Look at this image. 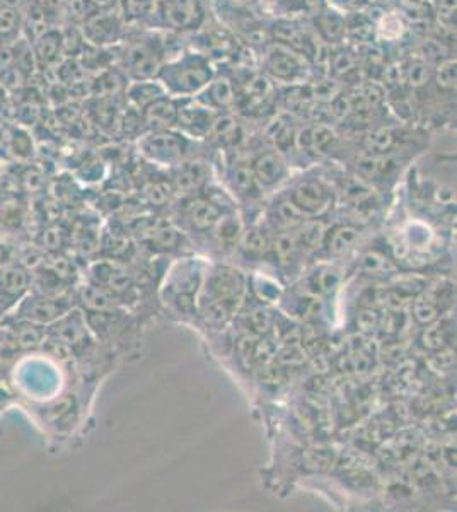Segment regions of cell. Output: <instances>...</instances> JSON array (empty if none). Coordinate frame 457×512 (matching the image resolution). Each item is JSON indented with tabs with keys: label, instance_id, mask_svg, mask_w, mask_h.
Returning <instances> with one entry per match:
<instances>
[{
	"label": "cell",
	"instance_id": "6f0895ef",
	"mask_svg": "<svg viewBox=\"0 0 457 512\" xmlns=\"http://www.w3.org/2000/svg\"><path fill=\"white\" fill-rule=\"evenodd\" d=\"M277 2H284V0H277Z\"/></svg>",
	"mask_w": 457,
	"mask_h": 512
},
{
	"label": "cell",
	"instance_id": "7bdbcfd3",
	"mask_svg": "<svg viewBox=\"0 0 457 512\" xmlns=\"http://www.w3.org/2000/svg\"><path fill=\"white\" fill-rule=\"evenodd\" d=\"M379 318L381 316H379L376 309L364 308L357 315V328L362 333L376 332L377 326H379Z\"/></svg>",
	"mask_w": 457,
	"mask_h": 512
},
{
	"label": "cell",
	"instance_id": "44dd1931",
	"mask_svg": "<svg viewBox=\"0 0 457 512\" xmlns=\"http://www.w3.org/2000/svg\"><path fill=\"white\" fill-rule=\"evenodd\" d=\"M82 303L96 313H108L115 309V296L103 286H87L81 292Z\"/></svg>",
	"mask_w": 457,
	"mask_h": 512
},
{
	"label": "cell",
	"instance_id": "60d3db41",
	"mask_svg": "<svg viewBox=\"0 0 457 512\" xmlns=\"http://www.w3.org/2000/svg\"><path fill=\"white\" fill-rule=\"evenodd\" d=\"M275 357H277V349H275V345H273L272 342H268V340H256L255 354H253L255 366H270V364L277 361Z\"/></svg>",
	"mask_w": 457,
	"mask_h": 512
},
{
	"label": "cell",
	"instance_id": "6da1fadb",
	"mask_svg": "<svg viewBox=\"0 0 457 512\" xmlns=\"http://www.w3.org/2000/svg\"><path fill=\"white\" fill-rule=\"evenodd\" d=\"M215 65L198 50H185L162 65L157 81L173 98H195L214 79Z\"/></svg>",
	"mask_w": 457,
	"mask_h": 512
},
{
	"label": "cell",
	"instance_id": "f6af8a7d",
	"mask_svg": "<svg viewBox=\"0 0 457 512\" xmlns=\"http://www.w3.org/2000/svg\"><path fill=\"white\" fill-rule=\"evenodd\" d=\"M255 345V337L241 338V342L238 344L239 359H241V362H243L246 367H255V361H253Z\"/></svg>",
	"mask_w": 457,
	"mask_h": 512
},
{
	"label": "cell",
	"instance_id": "ab89813d",
	"mask_svg": "<svg viewBox=\"0 0 457 512\" xmlns=\"http://www.w3.org/2000/svg\"><path fill=\"white\" fill-rule=\"evenodd\" d=\"M272 323L273 318L268 309L258 308L249 313L248 326L251 328V332L256 333V335L267 333L272 328Z\"/></svg>",
	"mask_w": 457,
	"mask_h": 512
},
{
	"label": "cell",
	"instance_id": "d4e9b609",
	"mask_svg": "<svg viewBox=\"0 0 457 512\" xmlns=\"http://www.w3.org/2000/svg\"><path fill=\"white\" fill-rule=\"evenodd\" d=\"M340 187H342L343 197L347 198L348 202H352V204L362 205L371 200V185L364 178H360L359 175L347 176Z\"/></svg>",
	"mask_w": 457,
	"mask_h": 512
},
{
	"label": "cell",
	"instance_id": "db71d44e",
	"mask_svg": "<svg viewBox=\"0 0 457 512\" xmlns=\"http://www.w3.org/2000/svg\"><path fill=\"white\" fill-rule=\"evenodd\" d=\"M93 2V6L99 11H111L113 7L118 4V2H122V0H91Z\"/></svg>",
	"mask_w": 457,
	"mask_h": 512
},
{
	"label": "cell",
	"instance_id": "11a10c76",
	"mask_svg": "<svg viewBox=\"0 0 457 512\" xmlns=\"http://www.w3.org/2000/svg\"><path fill=\"white\" fill-rule=\"evenodd\" d=\"M24 0H0V9L9 7V9H21Z\"/></svg>",
	"mask_w": 457,
	"mask_h": 512
},
{
	"label": "cell",
	"instance_id": "f907efd6",
	"mask_svg": "<svg viewBox=\"0 0 457 512\" xmlns=\"http://www.w3.org/2000/svg\"><path fill=\"white\" fill-rule=\"evenodd\" d=\"M45 243L52 250H57L58 246L62 245V234H60L57 227L48 229L47 233H45Z\"/></svg>",
	"mask_w": 457,
	"mask_h": 512
},
{
	"label": "cell",
	"instance_id": "cb8c5ba5",
	"mask_svg": "<svg viewBox=\"0 0 457 512\" xmlns=\"http://www.w3.org/2000/svg\"><path fill=\"white\" fill-rule=\"evenodd\" d=\"M273 217H275L278 226L285 229V231L301 226L307 219L306 214L292 200H284V202L277 204V207L273 209Z\"/></svg>",
	"mask_w": 457,
	"mask_h": 512
},
{
	"label": "cell",
	"instance_id": "ac0fdd59",
	"mask_svg": "<svg viewBox=\"0 0 457 512\" xmlns=\"http://www.w3.org/2000/svg\"><path fill=\"white\" fill-rule=\"evenodd\" d=\"M166 91L162 88L157 79H149V81H134V84L128 89V99L137 110H144L147 106L154 103L161 96H166Z\"/></svg>",
	"mask_w": 457,
	"mask_h": 512
},
{
	"label": "cell",
	"instance_id": "f35d334b",
	"mask_svg": "<svg viewBox=\"0 0 457 512\" xmlns=\"http://www.w3.org/2000/svg\"><path fill=\"white\" fill-rule=\"evenodd\" d=\"M203 313H205V318H207V321H210V323H214V325H224V323L229 320L232 311L227 308L226 304L215 301V299L210 297L209 303L203 306Z\"/></svg>",
	"mask_w": 457,
	"mask_h": 512
},
{
	"label": "cell",
	"instance_id": "ba28073f",
	"mask_svg": "<svg viewBox=\"0 0 457 512\" xmlns=\"http://www.w3.org/2000/svg\"><path fill=\"white\" fill-rule=\"evenodd\" d=\"M82 33L89 43L98 47L115 45L122 40V19L111 11H96L82 23Z\"/></svg>",
	"mask_w": 457,
	"mask_h": 512
},
{
	"label": "cell",
	"instance_id": "ffe728a7",
	"mask_svg": "<svg viewBox=\"0 0 457 512\" xmlns=\"http://www.w3.org/2000/svg\"><path fill=\"white\" fill-rule=\"evenodd\" d=\"M396 142V135H394L391 128H377L372 130L369 134L365 135L362 140V147H364L365 154H372V156H384L389 154Z\"/></svg>",
	"mask_w": 457,
	"mask_h": 512
},
{
	"label": "cell",
	"instance_id": "4fadbf2b",
	"mask_svg": "<svg viewBox=\"0 0 457 512\" xmlns=\"http://www.w3.org/2000/svg\"><path fill=\"white\" fill-rule=\"evenodd\" d=\"M142 120L149 130H169L176 127L178 120V98L161 96L142 110Z\"/></svg>",
	"mask_w": 457,
	"mask_h": 512
},
{
	"label": "cell",
	"instance_id": "f1b7e54d",
	"mask_svg": "<svg viewBox=\"0 0 457 512\" xmlns=\"http://www.w3.org/2000/svg\"><path fill=\"white\" fill-rule=\"evenodd\" d=\"M23 23L24 16L21 14V9L2 7L0 9V40L18 35L19 31L23 30Z\"/></svg>",
	"mask_w": 457,
	"mask_h": 512
},
{
	"label": "cell",
	"instance_id": "bcb514c9",
	"mask_svg": "<svg viewBox=\"0 0 457 512\" xmlns=\"http://www.w3.org/2000/svg\"><path fill=\"white\" fill-rule=\"evenodd\" d=\"M261 381L265 384H272V386H280L284 383V371L282 366H270L261 367Z\"/></svg>",
	"mask_w": 457,
	"mask_h": 512
},
{
	"label": "cell",
	"instance_id": "8d00e7d4",
	"mask_svg": "<svg viewBox=\"0 0 457 512\" xmlns=\"http://www.w3.org/2000/svg\"><path fill=\"white\" fill-rule=\"evenodd\" d=\"M330 67L336 77L347 76L357 67V57H355V53L348 52V50L347 52L340 50L335 53L333 59H330Z\"/></svg>",
	"mask_w": 457,
	"mask_h": 512
},
{
	"label": "cell",
	"instance_id": "74e56055",
	"mask_svg": "<svg viewBox=\"0 0 457 512\" xmlns=\"http://www.w3.org/2000/svg\"><path fill=\"white\" fill-rule=\"evenodd\" d=\"M278 364L285 367H297L306 361V350L301 345H285L284 349L277 352Z\"/></svg>",
	"mask_w": 457,
	"mask_h": 512
},
{
	"label": "cell",
	"instance_id": "8fae6325",
	"mask_svg": "<svg viewBox=\"0 0 457 512\" xmlns=\"http://www.w3.org/2000/svg\"><path fill=\"white\" fill-rule=\"evenodd\" d=\"M202 105L209 106L212 110L222 111L231 110L236 105V84L232 76L227 74H215L214 79L207 84V88L202 93L195 96Z\"/></svg>",
	"mask_w": 457,
	"mask_h": 512
},
{
	"label": "cell",
	"instance_id": "681fc988",
	"mask_svg": "<svg viewBox=\"0 0 457 512\" xmlns=\"http://www.w3.org/2000/svg\"><path fill=\"white\" fill-rule=\"evenodd\" d=\"M405 354V350L401 347L400 344H388L382 350V355H384V359H388L391 362H400L401 355Z\"/></svg>",
	"mask_w": 457,
	"mask_h": 512
},
{
	"label": "cell",
	"instance_id": "f546056e",
	"mask_svg": "<svg viewBox=\"0 0 457 512\" xmlns=\"http://www.w3.org/2000/svg\"><path fill=\"white\" fill-rule=\"evenodd\" d=\"M324 238H326V231H324L323 224L321 222H309V224L302 227L301 234L297 236V243H299V248L313 251L318 250L319 246L323 245Z\"/></svg>",
	"mask_w": 457,
	"mask_h": 512
},
{
	"label": "cell",
	"instance_id": "b9f144b4",
	"mask_svg": "<svg viewBox=\"0 0 457 512\" xmlns=\"http://www.w3.org/2000/svg\"><path fill=\"white\" fill-rule=\"evenodd\" d=\"M389 268H391V265H389L388 260L384 256L377 255V253H367L362 258V270L365 274H384V272H388Z\"/></svg>",
	"mask_w": 457,
	"mask_h": 512
},
{
	"label": "cell",
	"instance_id": "5b68a950",
	"mask_svg": "<svg viewBox=\"0 0 457 512\" xmlns=\"http://www.w3.org/2000/svg\"><path fill=\"white\" fill-rule=\"evenodd\" d=\"M69 309L70 303L65 297L35 294V296L23 297V301L19 304L18 318L35 325H52Z\"/></svg>",
	"mask_w": 457,
	"mask_h": 512
},
{
	"label": "cell",
	"instance_id": "4dcf8cb0",
	"mask_svg": "<svg viewBox=\"0 0 457 512\" xmlns=\"http://www.w3.org/2000/svg\"><path fill=\"white\" fill-rule=\"evenodd\" d=\"M304 461H306V466L309 470H313V472H326L335 463V454H333L330 448L319 446V448L309 449L306 456H304Z\"/></svg>",
	"mask_w": 457,
	"mask_h": 512
},
{
	"label": "cell",
	"instance_id": "83f0119b",
	"mask_svg": "<svg viewBox=\"0 0 457 512\" xmlns=\"http://www.w3.org/2000/svg\"><path fill=\"white\" fill-rule=\"evenodd\" d=\"M297 250H299L297 236H292L290 233L278 234L275 243H273V251H275V255H277L278 262L285 265V267L294 263Z\"/></svg>",
	"mask_w": 457,
	"mask_h": 512
},
{
	"label": "cell",
	"instance_id": "9f6ffc18",
	"mask_svg": "<svg viewBox=\"0 0 457 512\" xmlns=\"http://www.w3.org/2000/svg\"><path fill=\"white\" fill-rule=\"evenodd\" d=\"M7 248L4 245H0V265H4L7 262Z\"/></svg>",
	"mask_w": 457,
	"mask_h": 512
},
{
	"label": "cell",
	"instance_id": "9c48e42d",
	"mask_svg": "<svg viewBox=\"0 0 457 512\" xmlns=\"http://www.w3.org/2000/svg\"><path fill=\"white\" fill-rule=\"evenodd\" d=\"M210 297L226 304L227 308H238L244 296V279L241 272L232 268H217L209 284Z\"/></svg>",
	"mask_w": 457,
	"mask_h": 512
},
{
	"label": "cell",
	"instance_id": "1f68e13d",
	"mask_svg": "<svg viewBox=\"0 0 457 512\" xmlns=\"http://www.w3.org/2000/svg\"><path fill=\"white\" fill-rule=\"evenodd\" d=\"M340 280V274L335 268L323 267L314 274L313 286L319 294H333L340 286Z\"/></svg>",
	"mask_w": 457,
	"mask_h": 512
},
{
	"label": "cell",
	"instance_id": "52a82bcc",
	"mask_svg": "<svg viewBox=\"0 0 457 512\" xmlns=\"http://www.w3.org/2000/svg\"><path fill=\"white\" fill-rule=\"evenodd\" d=\"M219 111L202 105L195 98L178 99L176 125L190 137H207Z\"/></svg>",
	"mask_w": 457,
	"mask_h": 512
},
{
	"label": "cell",
	"instance_id": "603a6c76",
	"mask_svg": "<svg viewBox=\"0 0 457 512\" xmlns=\"http://www.w3.org/2000/svg\"><path fill=\"white\" fill-rule=\"evenodd\" d=\"M205 176H207V169L202 163H185L174 178V183L180 192H193L200 188L205 181Z\"/></svg>",
	"mask_w": 457,
	"mask_h": 512
},
{
	"label": "cell",
	"instance_id": "7dc6e473",
	"mask_svg": "<svg viewBox=\"0 0 457 512\" xmlns=\"http://www.w3.org/2000/svg\"><path fill=\"white\" fill-rule=\"evenodd\" d=\"M176 233H174L173 229H169V227H162V229H156L154 233H152V241L157 243V245L162 246V248H171V246L176 243Z\"/></svg>",
	"mask_w": 457,
	"mask_h": 512
},
{
	"label": "cell",
	"instance_id": "2e32d148",
	"mask_svg": "<svg viewBox=\"0 0 457 512\" xmlns=\"http://www.w3.org/2000/svg\"><path fill=\"white\" fill-rule=\"evenodd\" d=\"M188 219H190L193 227H197L200 231H207L212 227L217 226L220 219L219 205L212 202V200H205V198H197L188 205Z\"/></svg>",
	"mask_w": 457,
	"mask_h": 512
},
{
	"label": "cell",
	"instance_id": "c3c4849f",
	"mask_svg": "<svg viewBox=\"0 0 457 512\" xmlns=\"http://www.w3.org/2000/svg\"><path fill=\"white\" fill-rule=\"evenodd\" d=\"M423 291V282L420 279H405L398 284V291L401 296H417Z\"/></svg>",
	"mask_w": 457,
	"mask_h": 512
},
{
	"label": "cell",
	"instance_id": "836d02e7",
	"mask_svg": "<svg viewBox=\"0 0 457 512\" xmlns=\"http://www.w3.org/2000/svg\"><path fill=\"white\" fill-rule=\"evenodd\" d=\"M447 340V328L442 323H430L429 328H425L422 333V345L425 349L440 350L444 349Z\"/></svg>",
	"mask_w": 457,
	"mask_h": 512
},
{
	"label": "cell",
	"instance_id": "7a4b0ae2",
	"mask_svg": "<svg viewBox=\"0 0 457 512\" xmlns=\"http://www.w3.org/2000/svg\"><path fill=\"white\" fill-rule=\"evenodd\" d=\"M166 41L157 35H139L127 43L123 50L122 64L125 74L132 81L156 79L164 62L169 59Z\"/></svg>",
	"mask_w": 457,
	"mask_h": 512
},
{
	"label": "cell",
	"instance_id": "d6a6232c",
	"mask_svg": "<svg viewBox=\"0 0 457 512\" xmlns=\"http://www.w3.org/2000/svg\"><path fill=\"white\" fill-rule=\"evenodd\" d=\"M241 245H243V250L246 251L248 255H263V253L270 248V239H268L265 231L253 229V231L244 234Z\"/></svg>",
	"mask_w": 457,
	"mask_h": 512
},
{
	"label": "cell",
	"instance_id": "e0dca14e",
	"mask_svg": "<svg viewBox=\"0 0 457 512\" xmlns=\"http://www.w3.org/2000/svg\"><path fill=\"white\" fill-rule=\"evenodd\" d=\"M64 47V38L58 31L47 30L43 35L38 36L33 45L36 64H53L57 62L58 55Z\"/></svg>",
	"mask_w": 457,
	"mask_h": 512
},
{
	"label": "cell",
	"instance_id": "9a60e30c",
	"mask_svg": "<svg viewBox=\"0 0 457 512\" xmlns=\"http://www.w3.org/2000/svg\"><path fill=\"white\" fill-rule=\"evenodd\" d=\"M313 26L316 36L324 43L338 45L347 38V23L342 12L336 11L333 7H324L323 11L313 16Z\"/></svg>",
	"mask_w": 457,
	"mask_h": 512
},
{
	"label": "cell",
	"instance_id": "7c38bea8",
	"mask_svg": "<svg viewBox=\"0 0 457 512\" xmlns=\"http://www.w3.org/2000/svg\"><path fill=\"white\" fill-rule=\"evenodd\" d=\"M31 277L21 265L4 263L0 265V304H14L21 301L28 292Z\"/></svg>",
	"mask_w": 457,
	"mask_h": 512
},
{
	"label": "cell",
	"instance_id": "ee69618b",
	"mask_svg": "<svg viewBox=\"0 0 457 512\" xmlns=\"http://www.w3.org/2000/svg\"><path fill=\"white\" fill-rule=\"evenodd\" d=\"M377 328H381V332L384 333V335H394V333L400 332V311H388V315L379 318V326H377Z\"/></svg>",
	"mask_w": 457,
	"mask_h": 512
},
{
	"label": "cell",
	"instance_id": "f5cc1de1",
	"mask_svg": "<svg viewBox=\"0 0 457 512\" xmlns=\"http://www.w3.org/2000/svg\"><path fill=\"white\" fill-rule=\"evenodd\" d=\"M432 362H435L439 369H449V367H452V364H454V357H452L449 352H442V354L435 355L434 361Z\"/></svg>",
	"mask_w": 457,
	"mask_h": 512
},
{
	"label": "cell",
	"instance_id": "8992f818",
	"mask_svg": "<svg viewBox=\"0 0 457 512\" xmlns=\"http://www.w3.org/2000/svg\"><path fill=\"white\" fill-rule=\"evenodd\" d=\"M188 139L183 134H174L171 130H154L142 140L145 156L159 163H176L185 158L188 151Z\"/></svg>",
	"mask_w": 457,
	"mask_h": 512
},
{
	"label": "cell",
	"instance_id": "e575fe53",
	"mask_svg": "<svg viewBox=\"0 0 457 512\" xmlns=\"http://www.w3.org/2000/svg\"><path fill=\"white\" fill-rule=\"evenodd\" d=\"M413 315L417 318L418 323L430 325V323H434L437 320L439 308H437V304L430 297H420V299L415 301V306H413Z\"/></svg>",
	"mask_w": 457,
	"mask_h": 512
},
{
	"label": "cell",
	"instance_id": "277c9868",
	"mask_svg": "<svg viewBox=\"0 0 457 512\" xmlns=\"http://www.w3.org/2000/svg\"><path fill=\"white\" fill-rule=\"evenodd\" d=\"M207 19L203 0H159L152 30L188 33L202 28Z\"/></svg>",
	"mask_w": 457,
	"mask_h": 512
},
{
	"label": "cell",
	"instance_id": "d590c367",
	"mask_svg": "<svg viewBox=\"0 0 457 512\" xmlns=\"http://www.w3.org/2000/svg\"><path fill=\"white\" fill-rule=\"evenodd\" d=\"M219 229H217V236H219L220 245L231 246L238 241L239 234H241V226H239L238 219L234 217H220Z\"/></svg>",
	"mask_w": 457,
	"mask_h": 512
},
{
	"label": "cell",
	"instance_id": "7402d4cb",
	"mask_svg": "<svg viewBox=\"0 0 457 512\" xmlns=\"http://www.w3.org/2000/svg\"><path fill=\"white\" fill-rule=\"evenodd\" d=\"M45 326L35 325L29 321L21 320L19 326L14 330V342L16 347L23 350L36 349L45 342Z\"/></svg>",
	"mask_w": 457,
	"mask_h": 512
},
{
	"label": "cell",
	"instance_id": "484cf974",
	"mask_svg": "<svg viewBox=\"0 0 457 512\" xmlns=\"http://www.w3.org/2000/svg\"><path fill=\"white\" fill-rule=\"evenodd\" d=\"M357 234L359 233H357L355 227H335V229L324 238V243L328 246L330 253H333V255H342V253H345V251L355 243Z\"/></svg>",
	"mask_w": 457,
	"mask_h": 512
},
{
	"label": "cell",
	"instance_id": "30bf717a",
	"mask_svg": "<svg viewBox=\"0 0 457 512\" xmlns=\"http://www.w3.org/2000/svg\"><path fill=\"white\" fill-rule=\"evenodd\" d=\"M290 200L306 214L313 216L323 212L331 202V192L321 181L307 180L299 183L290 195Z\"/></svg>",
	"mask_w": 457,
	"mask_h": 512
},
{
	"label": "cell",
	"instance_id": "d6986e66",
	"mask_svg": "<svg viewBox=\"0 0 457 512\" xmlns=\"http://www.w3.org/2000/svg\"><path fill=\"white\" fill-rule=\"evenodd\" d=\"M355 168H357V175L364 178L365 181L377 180V178L388 175L393 168V159L389 158L388 154H384V156L364 154L357 159Z\"/></svg>",
	"mask_w": 457,
	"mask_h": 512
},
{
	"label": "cell",
	"instance_id": "5bb4252c",
	"mask_svg": "<svg viewBox=\"0 0 457 512\" xmlns=\"http://www.w3.org/2000/svg\"><path fill=\"white\" fill-rule=\"evenodd\" d=\"M249 166L261 187H273L278 181L284 180L285 163L277 149L261 151Z\"/></svg>",
	"mask_w": 457,
	"mask_h": 512
},
{
	"label": "cell",
	"instance_id": "3957f363",
	"mask_svg": "<svg viewBox=\"0 0 457 512\" xmlns=\"http://www.w3.org/2000/svg\"><path fill=\"white\" fill-rule=\"evenodd\" d=\"M263 72L267 74L272 81L282 82V84H301L306 81L309 72H311V62L296 52L294 48L277 43V41H268L263 47Z\"/></svg>",
	"mask_w": 457,
	"mask_h": 512
},
{
	"label": "cell",
	"instance_id": "4316f807",
	"mask_svg": "<svg viewBox=\"0 0 457 512\" xmlns=\"http://www.w3.org/2000/svg\"><path fill=\"white\" fill-rule=\"evenodd\" d=\"M232 187L236 188L241 195H255L258 192V181L253 175V169L246 163H238L232 169Z\"/></svg>",
	"mask_w": 457,
	"mask_h": 512
},
{
	"label": "cell",
	"instance_id": "816d5d0a",
	"mask_svg": "<svg viewBox=\"0 0 457 512\" xmlns=\"http://www.w3.org/2000/svg\"><path fill=\"white\" fill-rule=\"evenodd\" d=\"M147 195H149L151 202H154V204H162V202L168 198V193L162 190L161 185H152Z\"/></svg>",
	"mask_w": 457,
	"mask_h": 512
}]
</instances>
